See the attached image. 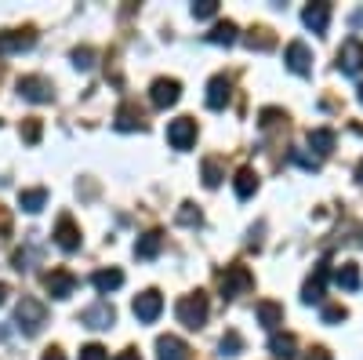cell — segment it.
I'll use <instances>...</instances> for the list:
<instances>
[{
    "mask_svg": "<svg viewBox=\"0 0 363 360\" xmlns=\"http://www.w3.org/2000/svg\"><path fill=\"white\" fill-rule=\"evenodd\" d=\"M178 324H186L189 332H196V327H203L207 324V295L203 291H193V295H186L178 302Z\"/></svg>",
    "mask_w": 363,
    "mask_h": 360,
    "instance_id": "cell-1",
    "label": "cell"
},
{
    "mask_svg": "<svg viewBox=\"0 0 363 360\" xmlns=\"http://www.w3.org/2000/svg\"><path fill=\"white\" fill-rule=\"evenodd\" d=\"M44 320H48V310H44V302H37V298H22V302L15 306V324L22 327L26 335H37L40 327H44Z\"/></svg>",
    "mask_w": 363,
    "mask_h": 360,
    "instance_id": "cell-2",
    "label": "cell"
},
{
    "mask_svg": "<svg viewBox=\"0 0 363 360\" xmlns=\"http://www.w3.org/2000/svg\"><path fill=\"white\" fill-rule=\"evenodd\" d=\"M218 284H222V298H236V295H244L255 284V277H251L247 266H229Z\"/></svg>",
    "mask_w": 363,
    "mask_h": 360,
    "instance_id": "cell-3",
    "label": "cell"
},
{
    "mask_svg": "<svg viewBox=\"0 0 363 360\" xmlns=\"http://www.w3.org/2000/svg\"><path fill=\"white\" fill-rule=\"evenodd\" d=\"M135 317L142 320V324H153L160 313H164V295L157 291V288H149V291H142L138 298H135Z\"/></svg>",
    "mask_w": 363,
    "mask_h": 360,
    "instance_id": "cell-4",
    "label": "cell"
},
{
    "mask_svg": "<svg viewBox=\"0 0 363 360\" xmlns=\"http://www.w3.org/2000/svg\"><path fill=\"white\" fill-rule=\"evenodd\" d=\"M167 142L171 149H189L196 142V120L193 116H178L167 124Z\"/></svg>",
    "mask_w": 363,
    "mask_h": 360,
    "instance_id": "cell-5",
    "label": "cell"
},
{
    "mask_svg": "<svg viewBox=\"0 0 363 360\" xmlns=\"http://www.w3.org/2000/svg\"><path fill=\"white\" fill-rule=\"evenodd\" d=\"M149 99H153L157 109H167L182 99V84L174 77H160V80H153V87H149Z\"/></svg>",
    "mask_w": 363,
    "mask_h": 360,
    "instance_id": "cell-6",
    "label": "cell"
},
{
    "mask_svg": "<svg viewBox=\"0 0 363 360\" xmlns=\"http://www.w3.org/2000/svg\"><path fill=\"white\" fill-rule=\"evenodd\" d=\"M37 44V33L33 29H8V33H0V55H18V51H29Z\"/></svg>",
    "mask_w": 363,
    "mask_h": 360,
    "instance_id": "cell-7",
    "label": "cell"
},
{
    "mask_svg": "<svg viewBox=\"0 0 363 360\" xmlns=\"http://www.w3.org/2000/svg\"><path fill=\"white\" fill-rule=\"evenodd\" d=\"M338 70L349 73V77L363 73V40L349 37V40L342 44V51H338Z\"/></svg>",
    "mask_w": 363,
    "mask_h": 360,
    "instance_id": "cell-8",
    "label": "cell"
},
{
    "mask_svg": "<svg viewBox=\"0 0 363 360\" xmlns=\"http://www.w3.org/2000/svg\"><path fill=\"white\" fill-rule=\"evenodd\" d=\"M327 277H330V269H327V262H320V266L313 269V277L306 280V288H301V302H306V306H320V302H323Z\"/></svg>",
    "mask_w": 363,
    "mask_h": 360,
    "instance_id": "cell-9",
    "label": "cell"
},
{
    "mask_svg": "<svg viewBox=\"0 0 363 360\" xmlns=\"http://www.w3.org/2000/svg\"><path fill=\"white\" fill-rule=\"evenodd\" d=\"M284 62H287V70L291 73H298V77H306L309 70H313V51L301 44V40H291L287 44V51H284Z\"/></svg>",
    "mask_w": 363,
    "mask_h": 360,
    "instance_id": "cell-10",
    "label": "cell"
},
{
    "mask_svg": "<svg viewBox=\"0 0 363 360\" xmlns=\"http://www.w3.org/2000/svg\"><path fill=\"white\" fill-rule=\"evenodd\" d=\"M44 284H48V295L51 298H69L77 291V277L69 273V269H55V273L44 277Z\"/></svg>",
    "mask_w": 363,
    "mask_h": 360,
    "instance_id": "cell-11",
    "label": "cell"
},
{
    "mask_svg": "<svg viewBox=\"0 0 363 360\" xmlns=\"http://www.w3.org/2000/svg\"><path fill=\"white\" fill-rule=\"evenodd\" d=\"M55 244L62 248V251H77L80 248V229H77V222L69 215H62V219L55 222Z\"/></svg>",
    "mask_w": 363,
    "mask_h": 360,
    "instance_id": "cell-12",
    "label": "cell"
},
{
    "mask_svg": "<svg viewBox=\"0 0 363 360\" xmlns=\"http://www.w3.org/2000/svg\"><path fill=\"white\" fill-rule=\"evenodd\" d=\"M113 320H116V313H113L109 302H95V306H87V310L80 313V324L95 327V332H102V327H113Z\"/></svg>",
    "mask_w": 363,
    "mask_h": 360,
    "instance_id": "cell-13",
    "label": "cell"
},
{
    "mask_svg": "<svg viewBox=\"0 0 363 360\" xmlns=\"http://www.w3.org/2000/svg\"><path fill=\"white\" fill-rule=\"evenodd\" d=\"M18 95L29 102H51V84L44 77H22L18 80Z\"/></svg>",
    "mask_w": 363,
    "mask_h": 360,
    "instance_id": "cell-14",
    "label": "cell"
},
{
    "mask_svg": "<svg viewBox=\"0 0 363 360\" xmlns=\"http://www.w3.org/2000/svg\"><path fill=\"white\" fill-rule=\"evenodd\" d=\"M229 95H233V84H229L225 73H218V77L207 80V106H211V109H225Z\"/></svg>",
    "mask_w": 363,
    "mask_h": 360,
    "instance_id": "cell-15",
    "label": "cell"
},
{
    "mask_svg": "<svg viewBox=\"0 0 363 360\" xmlns=\"http://www.w3.org/2000/svg\"><path fill=\"white\" fill-rule=\"evenodd\" d=\"M157 360H189V346L178 335H160L157 339Z\"/></svg>",
    "mask_w": 363,
    "mask_h": 360,
    "instance_id": "cell-16",
    "label": "cell"
},
{
    "mask_svg": "<svg viewBox=\"0 0 363 360\" xmlns=\"http://www.w3.org/2000/svg\"><path fill=\"white\" fill-rule=\"evenodd\" d=\"M116 131H142L145 124H142V109L135 106V102H124V106H120L116 109Z\"/></svg>",
    "mask_w": 363,
    "mask_h": 360,
    "instance_id": "cell-17",
    "label": "cell"
},
{
    "mask_svg": "<svg viewBox=\"0 0 363 360\" xmlns=\"http://www.w3.org/2000/svg\"><path fill=\"white\" fill-rule=\"evenodd\" d=\"M301 22H306L313 33H327V26H330V4H309L306 11H301Z\"/></svg>",
    "mask_w": 363,
    "mask_h": 360,
    "instance_id": "cell-18",
    "label": "cell"
},
{
    "mask_svg": "<svg viewBox=\"0 0 363 360\" xmlns=\"http://www.w3.org/2000/svg\"><path fill=\"white\" fill-rule=\"evenodd\" d=\"M269 353L277 356V360H291V356H298V339L287 335V332H272V339H269Z\"/></svg>",
    "mask_w": 363,
    "mask_h": 360,
    "instance_id": "cell-19",
    "label": "cell"
},
{
    "mask_svg": "<svg viewBox=\"0 0 363 360\" xmlns=\"http://www.w3.org/2000/svg\"><path fill=\"white\" fill-rule=\"evenodd\" d=\"M255 317H258V324H262V327L277 332V327L284 324V306H280V302H269V298H265V302H258V306H255Z\"/></svg>",
    "mask_w": 363,
    "mask_h": 360,
    "instance_id": "cell-20",
    "label": "cell"
},
{
    "mask_svg": "<svg viewBox=\"0 0 363 360\" xmlns=\"http://www.w3.org/2000/svg\"><path fill=\"white\" fill-rule=\"evenodd\" d=\"M160 248H164V233H160V229H149V233H142V236H138L135 255H138V258H157V255H160Z\"/></svg>",
    "mask_w": 363,
    "mask_h": 360,
    "instance_id": "cell-21",
    "label": "cell"
},
{
    "mask_svg": "<svg viewBox=\"0 0 363 360\" xmlns=\"http://www.w3.org/2000/svg\"><path fill=\"white\" fill-rule=\"evenodd\" d=\"M91 284H95V291H99V295H109V291H116L120 284H124V273L109 266V269H99V273L91 277Z\"/></svg>",
    "mask_w": 363,
    "mask_h": 360,
    "instance_id": "cell-22",
    "label": "cell"
},
{
    "mask_svg": "<svg viewBox=\"0 0 363 360\" xmlns=\"http://www.w3.org/2000/svg\"><path fill=\"white\" fill-rule=\"evenodd\" d=\"M233 190H236V197H240V200L255 197V190H258V175H255L251 168H240V171H236V178H233Z\"/></svg>",
    "mask_w": 363,
    "mask_h": 360,
    "instance_id": "cell-23",
    "label": "cell"
},
{
    "mask_svg": "<svg viewBox=\"0 0 363 360\" xmlns=\"http://www.w3.org/2000/svg\"><path fill=\"white\" fill-rule=\"evenodd\" d=\"M335 284H338L342 291H356V288H359V266H356V262H342L338 273H335Z\"/></svg>",
    "mask_w": 363,
    "mask_h": 360,
    "instance_id": "cell-24",
    "label": "cell"
},
{
    "mask_svg": "<svg viewBox=\"0 0 363 360\" xmlns=\"http://www.w3.org/2000/svg\"><path fill=\"white\" fill-rule=\"evenodd\" d=\"M44 204H48V190H22L18 193V207H22V212H29V215H37Z\"/></svg>",
    "mask_w": 363,
    "mask_h": 360,
    "instance_id": "cell-25",
    "label": "cell"
},
{
    "mask_svg": "<svg viewBox=\"0 0 363 360\" xmlns=\"http://www.w3.org/2000/svg\"><path fill=\"white\" fill-rule=\"evenodd\" d=\"M309 146L316 149L320 157H327L330 149H335V131H330V128H316V131H309Z\"/></svg>",
    "mask_w": 363,
    "mask_h": 360,
    "instance_id": "cell-26",
    "label": "cell"
},
{
    "mask_svg": "<svg viewBox=\"0 0 363 360\" xmlns=\"http://www.w3.org/2000/svg\"><path fill=\"white\" fill-rule=\"evenodd\" d=\"M236 22H218L215 29H211V33H207V40L211 44H236Z\"/></svg>",
    "mask_w": 363,
    "mask_h": 360,
    "instance_id": "cell-27",
    "label": "cell"
},
{
    "mask_svg": "<svg viewBox=\"0 0 363 360\" xmlns=\"http://www.w3.org/2000/svg\"><path fill=\"white\" fill-rule=\"evenodd\" d=\"M203 186H207V190H218V186H222V168H218V160H203Z\"/></svg>",
    "mask_w": 363,
    "mask_h": 360,
    "instance_id": "cell-28",
    "label": "cell"
},
{
    "mask_svg": "<svg viewBox=\"0 0 363 360\" xmlns=\"http://www.w3.org/2000/svg\"><path fill=\"white\" fill-rule=\"evenodd\" d=\"M178 222H182V226H200V222H203V215H200V207L186 200V204L178 207Z\"/></svg>",
    "mask_w": 363,
    "mask_h": 360,
    "instance_id": "cell-29",
    "label": "cell"
},
{
    "mask_svg": "<svg viewBox=\"0 0 363 360\" xmlns=\"http://www.w3.org/2000/svg\"><path fill=\"white\" fill-rule=\"evenodd\" d=\"M218 349H222V356H236L240 349H244V339H240L236 332H225V335H222V346H218Z\"/></svg>",
    "mask_w": 363,
    "mask_h": 360,
    "instance_id": "cell-30",
    "label": "cell"
},
{
    "mask_svg": "<svg viewBox=\"0 0 363 360\" xmlns=\"http://www.w3.org/2000/svg\"><path fill=\"white\" fill-rule=\"evenodd\" d=\"M40 131H44V128H40V120H37V116H29L26 124H22V138H26L29 146H37V142H40Z\"/></svg>",
    "mask_w": 363,
    "mask_h": 360,
    "instance_id": "cell-31",
    "label": "cell"
},
{
    "mask_svg": "<svg viewBox=\"0 0 363 360\" xmlns=\"http://www.w3.org/2000/svg\"><path fill=\"white\" fill-rule=\"evenodd\" d=\"M193 15H196V18H215V15H218V0H196Z\"/></svg>",
    "mask_w": 363,
    "mask_h": 360,
    "instance_id": "cell-32",
    "label": "cell"
},
{
    "mask_svg": "<svg viewBox=\"0 0 363 360\" xmlns=\"http://www.w3.org/2000/svg\"><path fill=\"white\" fill-rule=\"evenodd\" d=\"M73 66L77 70H91V66H95V51H91V48H77L73 51Z\"/></svg>",
    "mask_w": 363,
    "mask_h": 360,
    "instance_id": "cell-33",
    "label": "cell"
},
{
    "mask_svg": "<svg viewBox=\"0 0 363 360\" xmlns=\"http://www.w3.org/2000/svg\"><path fill=\"white\" fill-rule=\"evenodd\" d=\"M247 44H251V48H258V51H269V48H272V37L265 33V29H251Z\"/></svg>",
    "mask_w": 363,
    "mask_h": 360,
    "instance_id": "cell-34",
    "label": "cell"
},
{
    "mask_svg": "<svg viewBox=\"0 0 363 360\" xmlns=\"http://www.w3.org/2000/svg\"><path fill=\"white\" fill-rule=\"evenodd\" d=\"M80 360H109V353H106V346L91 342V346H84V349H80Z\"/></svg>",
    "mask_w": 363,
    "mask_h": 360,
    "instance_id": "cell-35",
    "label": "cell"
},
{
    "mask_svg": "<svg viewBox=\"0 0 363 360\" xmlns=\"http://www.w3.org/2000/svg\"><path fill=\"white\" fill-rule=\"evenodd\" d=\"M345 317H349L345 306H327V310H323V324H342Z\"/></svg>",
    "mask_w": 363,
    "mask_h": 360,
    "instance_id": "cell-36",
    "label": "cell"
},
{
    "mask_svg": "<svg viewBox=\"0 0 363 360\" xmlns=\"http://www.w3.org/2000/svg\"><path fill=\"white\" fill-rule=\"evenodd\" d=\"M277 120H284V113H280V109H262V124H265V128H272Z\"/></svg>",
    "mask_w": 363,
    "mask_h": 360,
    "instance_id": "cell-37",
    "label": "cell"
},
{
    "mask_svg": "<svg viewBox=\"0 0 363 360\" xmlns=\"http://www.w3.org/2000/svg\"><path fill=\"white\" fill-rule=\"evenodd\" d=\"M306 360H330V353H327L323 346H313V349L306 353Z\"/></svg>",
    "mask_w": 363,
    "mask_h": 360,
    "instance_id": "cell-38",
    "label": "cell"
},
{
    "mask_svg": "<svg viewBox=\"0 0 363 360\" xmlns=\"http://www.w3.org/2000/svg\"><path fill=\"white\" fill-rule=\"evenodd\" d=\"M8 233H11V215L0 207V236H8Z\"/></svg>",
    "mask_w": 363,
    "mask_h": 360,
    "instance_id": "cell-39",
    "label": "cell"
},
{
    "mask_svg": "<svg viewBox=\"0 0 363 360\" xmlns=\"http://www.w3.org/2000/svg\"><path fill=\"white\" fill-rule=\"evenodd\" d=\"M294 160H298L301 168H313V171L320 168V160H316V157H306V153H294Z\"/></svg>",
    "mask_w": 363,
    "mask_h": 360,
    "instance_id": "cell-40",
    "label": "cell"
},
{
    "mask_svg": "<svg viewBox=\"0 0 363 360\" xmlns=\"http://www.w3.org/2000/svg\"><path fill=\"white\" fill-rule=\"evenodd\" d=\"M40 360H66V353L51 346V349H44V356H40Z\"/></svg>",
    "mask_w": 363,
    "mask_h": 360,
    "instance_id": "cell-41",
    "label": "cell"
},
{
    "mask_svg": "<svg viewBox=\"0 0 363 360\" xmlns=\"http://www.w3.org/2000/svg\"><path fill=\"white\" fill-rule=\"evenodd\" d=\"M113 360H142V356H138V349H124V353L113 356Z\"/></svg>",
    "mask_w": 363,
    "mask_h": 360,
    "instance_id": "cell-42",
    "label": "cell"
},
{
    "mask_svg": "<svg viewBox=\"0 0 363 360\" xmlns=\"http://www.w3.org/2000/svg\"><path fill=\"white\" fill-rule=\"evenodd\" d=\"M8 295H11V288H8L4 280H0V306H4V302H8Z\"/></svg>",
    "mask_w": 363,
    "mask_h": 360,
    "instance_id": "cell-43",
    "label": "cell"
},
{
    "mask_svg": "<svg viewBox=\"0 0 363 360\" xmlns=\"http://www.w3.org/2000/svg\"><path fill=\"white\" fill-rule=\"evenodd\" d=\"M356 178H359V182H363V160H359V168H356Z\"/></svg>",
    "mask_w": 363,
    "mask_h": 360,
    "instance_id": "cell-44",
    "label": "cell"
},
{
    "mask_svg": "<svg viewBox=\"0 0 363 360\" xmlns=\"http://www.w3.org/2000/svg\"><path fill=\"white\" fill-rule=\"evenodd\" d=\"M359 106H363V84H359Z\"/></svg>",
    "mask_w": 363,
    "mask_h": 360,
    "instance_id": "cell-45",
    "label": "cell"
}]
</instances>
